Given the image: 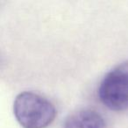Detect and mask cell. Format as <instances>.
I'll use <instances>...</instances> for the list:
<instances>
[{
  "instance_id": "6da1fadb",
  "label": "cell",
  "mask_w": 128,
  "mask_h": 128,
  "mask_svg": "<svg viewBox=\"0 0 128 128\" xmlns=\"http://www.w3.org/2000/svg\"><path fill=\"white\" fill-rule=\"evenodd\" d=\"M13 113L23 128H46L55 119L57 110L54 104L42 95L24 91L15 98Z\"/></svg>"
},
{
  "instance_id": "7a4b0ae2",
  "label": "cell",
  "mask_w": 128,
  "mask_h": 128,
  "mask_svg": "<svg viewBox=\"0 0 128 128\" xmlns=\"http://www.w3.org/2000/svg\"><path fill=\"white\" fill-rule=\"evenodd\" d=\"M100 102L114 112L128 110V60L108 72L98 90Z\"/></svg>"
},
{
  "instance_id": "3957f363",
  "label": "cell",
  "mask_w": 128,
  "mask_h": 128,
  "mask_svg": "<svg viewBox=\"0 0 128 128\" xmlns=\"http://www.w3.org/2000/svg\"><path fill=\"white\" fill-rule=\"evenodd\" d=\"M63 128H107V124L96 110L81 109L67 117Z\"/></svg>"
}]
</instances>
